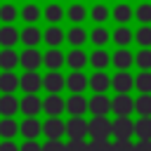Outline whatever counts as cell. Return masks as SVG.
<instances>
[{
  "instance_id": "obj_1",
  "label": "cell",
  "mask_w": 151,
  "mask_h": 151,
  "mask_svg": "<svg viewBox=\"0 0 151 151\" xmlns=\"http://www.w3.org/2000/svg\"><path fill=\"white\" fill-rule=\"evenodd\" d=\"M111 132H113V123H109L106 116H94L90 120V134H92V139H109Z\"/></svg>"
},
{
  "instance_id": "obj_2",
  "label": "cell",
  "mask_w": 151,
  "mask_h": 151,
  "mask_svg": "<svg viewBox=\"0 0 151 151\" xmlns=\"http://www.w3.org/2000/svg\"><path fill=\"white\" fill-rule=\"evenodd\" d=\"M66 134L71 139H83L85 134H90V123H85L83 116H73L68 123H66Z\"/></svg>"
},
{
  "instance_id": "obj_3",
  "label": "cell",
  "mask_w": 151,
  "mask_h": 151,
  "mask_svg": "<svg viewBox=\"0 0 151 151\" xmlns=\"http://www.w3.org/2000/svg\"><path fill=\"white\" fill-rule=\"evenodd\" d=\"M134 134V123L127 116H118L113 120V137L116 139H130Z\"/></svg>"
},
{
  "instance_id": "obj_4",
  "label": "cell",
  "mask_w": 151,
  "mask_h": 151,
  "mask_svg": "<svg viewBox=\"0 0 151 151\" xmlns=\"http://www.w3.org/2000/svg\"><path fill=\"white\" fill-rule=\"evenodd\" d=\"M109 109H111V99H109L106 94H94V97L90 99V111H92L94 116H106Z\"/></svg>"
},
{
  "instance_id": "obj_5",
  "label": "cell",
  "mask_w": 151,
  "mask_h": 151,
  "mask_svg": "<svg viewBox=\"0 0 151 151\" xmlns=\"http://www.w3.org/2000/svg\"><path fill=\"white\" fill-rule=\"evenodd\" d=\"M40 61H45V59H42V54H40L38 50H33V47H28V50H26V52L21 54V61H19V64H21L24 68H28V71H33V68H38V66H40Z\"/></svg>"
},
{
  "instance_id": "obj_6",
  "label": "cell",
  "mask_w": 151,
  "mask_h": 151,
  "mask_svg": "<svg viewBox=\"0 0 151 151\" xmlns=\"http://www.w3.org/2000/svg\"><path fill=\"white\" fill-rule=\"evenodd\" d=\"M42 85H45V90L50 92V94H59V90L66 85V80L57 73V71H50L47 76H45V80H42Z\"/></svg>"
},
{
  "instance_id": "obj_7",
  "label": "cell",
  "mask_w": 151,
  "mask_h": 151,
  "mask_svg": "<svg viewBox=\"0 0 151 151\" xmlns=\"http://www.w3.org/2000/svg\"><path fill=\"white\" fill-rule=\"evenodd\" d=\"M111 106H113V113H118V116H127V113H132L134 101H132V97H127V94H118V97L111 101Z\"/></svg>"
},
{
  "instance_id": "obj_8",
  "label": "cell",
  "mask_w": 151,
  "mask_h": 151,
  "mask_svg": "<svg viewBox=\"0 0 151 151\" xmlns=\"http://www.w3.org/2000/svg\"><path fill=\"white\" fill-rule=\"evenodd\" d=\"M42 132H45L50 139H59V137L66 132V123H61L59 118H50V120L42 125Z\"/></svg>"
},
{
  "instance_id": "obj_9",
  "label": "cell",
  "mask_w": 151,
  "mask_h": 151,
  "mask_svg": "<svg viewBox=\"0 0 151 151\" xmlns=\"http://www.w3.org/2000/svg\"><path fill=\"white\" fill-rule=\"evenodd\" d=\"M66 87H68L73 94H80V92L87 87V78H85L80 71H73V73L66 78Z\"/></svg>"
},
{
  "instance_id": "obj_10",
  "label": "cell",
  "mask_w": 151,
  "mask_h": 151,
  "mask_svg": "<svg viewBox=\"0 0 151 151\" xmlns=\"http://www.w3.org/2000/svg\"><path fill=\"white\" fill-rule=\"evenodd\" d=\"M42 109H45V111H47V113H50L52 118H57V116H59V113H61V111L66 109V104L61 101V97H59V94H50V97L45 99Z\"/></svg>"
},
{
  "instance_id": "obj_11",
  "label": "cell",
  "mask_w": 151,
  "mask_h": 151,
  "mask_svg": "<svg viewBox=\"0 0 151 151\" xmlns=\"http://www.w3.org/2000/svg\"><path fill=\"white\" fill-rule=\"evenodd\" d=\"M40 85H42V80L38 78V73L28 71V73H24V76H21V90H24V92L33 94V92H38V87H40Z\"/></svg>"
},
{
  "instance_id": "obj_12",
  "label": "cell",
  "mask_w": 151,
  "mask_h": 151,
  "mask_svg": "<svg viewBox=\"0 0 151 151\" xmlns=\"http://www.w3.org/2000/svg\"><path fill=\"white\" fill-rule=\"evenodd\" d=\"M132 85H134V80H132V76H130V73L120 71L118 76H113V87H116V90H118L120 94L130 92V90H132Z\"/></svg>"
},
{
  "instance_id": "obj_13",
  "label": "cell",
  "mask_w": 151,
  "mask_h": 151,
  "mask_svg": "<svg viewBox=\"0 0 151 151\" xmlns=\"http://www.w3.org/2000/svg\"><path fill=\"white\" fill-rule=\"evenodd\" d=\"M40 106H42V104H40V99H38L35 94H26V97L21 99V111H24L28 118H33V116L40 111Z\"/></svg>"
},
{
  "instance_id": "obj_14",
  "label": "cell",
  "mask_w": 151,
  "mask_h": 151,
  "mask_svg": "<svg viewBox=\"0 0 151 151\" xmlns=\"http://www.w3.org/2000/svg\"><path fill=\"white\" fill-rule=\"evenodd\" d=\"M87 106H90V104L83 99V94H71V99L66 101V109H68V113H73V116H83Z\"/></svg>"
},
{
  "instance_id": "obj_15",
  "label": "cell",
  "mask_w": 151,
  "mask_h": 151,
  "mask_svg": "<svg viewBox=\"0 0 151 151\" xmlns=\"http://www.w3.org/2000/svg\"><path fill=\"white\" fill-rule=\"evenodd\" d=\"M19 130H21V134H24L26 139H35V137L40 134L42 125H40V123L35 120V118H26V120L21 123V127H19Z\"/></svg>"
},
{
  "instance_id": "obj_16",
  "label": "cell",
  "mask_w": 151,
  "mask_h": 151,
  "mask_svg": "<svg viewBox=\"0 0 151 151\" xmlns=\"http://www.w3.org/2000/svg\"><path fill=\"white\" fill-rule=\"evenodd\" d=\"M19 106H21V104L14 99V94H2V97H0V113H2V116L12 118V113H17Z\"/></svg>"
},
{
  "instance_id": "obj_17",
  "label": "cell",
  "mask_w": 151,
  "mask_h": 151,
  "mask_svg": "<svg viewBox=\"0 0 151 151\" xmlns=\"http://www.w3.org/2000/svg\"><path fill=\"white\" fill-rule=\"evenodd\" d=\"M19 85H21V80H19L14 73H9V71H7V73H2V76H0V90H2L5 94H12Z\"/></svg>"
},
{
  "instance_id": "obj_18",
  "label": "cell",
  "mask_w": 151,
  "mask_h": 151,
  "mask_svg": "<svg viewBox=\"0 0 151 151\" xmlns=\"http://www.w3.org/2000/svg\"><path fill=\"white\" fill-rule=\"evenodd\" d=\"M109 85H111V80H109V76H106V73H101V71H99V73H94V76L90 78V87H92L97 94L106 92V90H109Z\"/></svg>"
},
{
  "instance_id": "obj_19",
  "label": "cell",
  "mask_w": 151,
  "mask_h": 151,
  "mask_svg": "<svg viewBox=\"0 0 151 151\" xmlns=\"http://www.w3.org/2000/svg\"><path fill=\"white\" fill-rule=\"evenodd\" d=\"M134 134L139 139H151V116H142L134 123Z\"/></svg>"
},
{
  "instance_id": "obj_20",
  "label": "cell",
  "mask_w": 151,
  "mask_h": 151,
  "mask_svg": "<svg viewBox=\"0 0 151 151\" xmlns=\"http://www.w3.org/2000/svg\"><path fill=\"white\" fill-rule=\"evenodd\" d=\"M66 61H68V66H71L73 71H80V68L87 64V57H85L80 50H73L71 54H66Z\"/></svg>"
},
{
  "instance_id": "obj_21",
  "label": "cell",
  "mask_w": 151,
  "mask_h": 151,
  "mask_svg": "<svg viewBox=\"0 0 151 151\" xmlns=\"http://www.w3.org/2000/svg\"><path fill=\"white\" fill-rule=\"evenodd\" d=\"M19 61H21V57H19L17 52H12L9 47L0 52V66H2V68H12V66H17Z\"/></svg>"
},
{
  "instance_id": "obj_22",
  "label": "cell",
  "mask_w": 151,
  "mask_h": 151,
  "mask_svg": "<svg viewBox=\"0 0 151 151\" xmlns=\"http://www.w3.org/2000/svg\"><path fill=\"white\" fill-rule=\"evenodd\" d=\"M17 40H21V38H19V33H17L12 26H5V28H0V45H5V47H12Z\"/></svg>"
},
{
  "instance_id": "obj_23",
  "label": "cell",
  "mask_w": 151,
  "mask_h": 151,
  "mask_svg": "<svg viewBox=\"0 0 151 151\" xmlns=\"http://www.w3.org/2000/svg\"><path fill=\"white\" fill-rule=\"evenodd\" d=\"M134 87H137L142 94H149V92H151V73H149V71H142V73L134 78Z\"/></svg>"
},
{
  "instance_id": "obj_24",
  "label": "cell",
  "mask_w": 151,
  "mask_h": 151,
  "mask_svg": "<svg viewBox=\"0 0 151 151\" xmlns=\"http://www.w3.org/2000/svg\"><path fill=\"white\" fill-rule=\"evenodd\" d=\"M17 132H19V125H17L12 118H5V120H0V137L9 139V137H14Z\"/></svg>"
},
{
  "instance_id": "obj_25",
  "label": "cell",
  "mask_w": 151,
  "mask_h": 151,
  "mask_svg": "<svg viewBox=\"0 0 151 151\" xmlns=\"http://www.w3.org/2000/svg\"><path fill=\"white\" fill-rule=\"evenodd\" d=\"M21 40H24V45L33 47V45H38V40H40V31L33 28V26H28V28L21 31Z\"/></svg>"
},
{
  "instance_id": "obj_26",
  "label": "cell",
  "mask_w": 151,
  "mask_h": 151,
  "mask_svg": "<svg viewBox=\"0 0 151 151\" xmlns=\"http://www.w3.org/2000/svg\"><path fill=\"white\" fill-rule=\"evenodd\" d=\"M61 40H64V33H61L59 26H50V28L45 31V42H47V45L54 47V45H59Z\"/></svg>"
},
{
  "instance_id": "obj_27",
  "label": "cell",
  "mask_w": 151,
  "mask_h": 151,
  "mask_svg": "<svg viewBox=\"0 0 151 151\" xmlns=\"http://www.w3.org/2000/svg\"><path fill=\"white\" fill-rule=\"evenodd\" d=\"M45 64L54 71V68H59V66L64 64V54H61L59 50H50V52L45 54Z\"/></svg>"
},
{
  "instance_id": "obj_28",
  "label": "cell",
  "mask_w": 151,
  "mask_h": 151,
  "mask_svg": "<svg viewBox=\"0 0 151 151\" xmlns=\"http://www.w3.org/2000/svg\"><path fill=\"white\" fill-rule=\"evenodd\" d=\"M132 64V54L127 52V50H118L116 54H113V66H118V68H127Z\"/></svg>"
},
{
  "instance_id": "obj_29",
  "label": "cell",
  "mask_w": 151,
  "mask_h": 151,
  "mask_svg": "<svg viewBox=\"0 0 151 151\" xmlns=\"http://www.w3.org/2000/svg\"><path fill=\"white\" fill-rule=\"evenodd\" d=\"M113 19H116V21H120V24H125V21H130V19H132V9L123 2V5H118V7L113 9Z\"/></svg>"
},
{
  "instance_id": "obj_30",
  "label": "cell",
  "mask_w": 151,
  "mask_h": 151,
  "mask_svg": "<svg viewBox=\"0 0 151 151\" xmlns=\"http://www.w3.org/2000/svg\"><path fill=\"white\" fill-rule=\"evenodd\" d=\"M134 109H137L142 116H151V94H142V97L134 101Z\"/></svg>"
},
{
  "instance_id": "obj_31",
  "label": "cell",
  "mask_w": 151,
  "mask_h": 151,
  "mask_svg": "<svg viewBox=\"0 0 151 151\" xmlns=\"http://www.w3.org/2000/svg\"><path fill=\"white\" fill-rule=\"evenodd\" d=\"M66 14H68V19H71V21H76V24H80V21L85 19V7H83L80 2H78V5H71Z\"/></svg>"
},
{
  "instance_id": "obj_32",
  "label": "cell",
  "mask_w": 151,
  "mask_h": 151,
  "mask_svg": "<svg viewBox=\"0 0 151 151\" xmlns=\"http://www.w3.org/2000/svg\"><path fill=\"white\" fill-rule=\"evenodd\" d=\"M68 40H71L73 47H76V45H83V42L87 40V33H85L80 26H78V28H71V31H68Z\"/></svg>"
},
{
  "instance_id": "obj_33",
  "label": "cell",
  "mask_w": 151,
  "mask_h": 151,
  "mask_svg": "<svg viewBox=\"0 0 151 151\" xmlns=\"http://www.w3.org/2000/svg\"><path fill=\"white\" fill-rule=\"evenodd\" d=\"M61 17H64V9H61L59 5H50V7L45 9V19L52 21V24H54V21H61Z\"/></svg>"
},
{
  "instance_id": "obj_34",
  "label": "cell",
  "mask_w": 151,
  "mask_h": 151,
  "mask_svg": "<svg viewBox=\"0 0 151 151\" xmlns=\"http://www.w3.org/2000/svg\"><path fill=\"white\" fill-rule=\"evenodd\" d=\"M134 14H137V19H139L142 24H149V21H151V5H149V2H142Z\"/></svg>"
},
{
  "instance_id": "obj_35",
  "label": "cell",
  "mask_w": 151,
  "mask_h": 151,
  "mask_svg": "<svg viewBox=\"0 0 151 151\" xmlns=\"http://www.w3.org/2000/svg\"><path fill=\"white\" fill-rule=\"evenodd\" d=\"M134 38H137V42H139V45L149 47V45H151V26H142V28L137 31V35H134Z\"/></svg>"
},
{
  "instance_id": "obj_36",
  "label": "cell",
  "mask_w": 151,
  "mask_h": 151,
  "mask_svg": "<svg viewBox=\"0 0 151 151\" xmlns=\"http://www.w3.org/2000/svg\"><path fill=\"white\" fill-rule=\"evenodd\" d=\"M113 40H116L118 45H127V42L132 40V31H130V28H118V31L113 33Z\"/></svg>"
},
{
  "instance_id": "obj_37",
  "label": "cell",
  "mask_w": 151,
  "mask_h": 151,
  "mask_svg": "<svg viewBox=\"0 0 151 151\" xmlns=\"http://www.w3.org/2000/svg\"><path fill=\"white\" fill-rule=\"evenodd\" d=\"M109 61H111V59H109V54H106L104 50H97V52L92 54V66H97V68H104Z\"/></svg>"
},
{
  "instance_id": "obj_38",
  "label": "cell",
  "mask_w": 151,
  "mask_h": 151,
  "mask_svg": "<svg viewBox=\"0 0 151 151\" xmlns=\"http://www.w3.org/2000/svg\"><path fill=\"white\" fill-rule=\"evenodd\" d=\"M21 17H24L26 21H35V19L40 17V9H38V5H26V7L21 9Z\"/></svg>"
},
{
  "instance_id": "obj_39",
  "label": "cell",
  "mask_w": 151,
  "mask_h": 151,
  "mask_svg": "<svg viewBox=\"0 0 151 151\" xmlns=\"http://www.w3.org/2000/svg\"><path fill=\"white\" fill-rule=\"evenodd\" d=\"M134 61L146 71V68H151V50H142L137 57H134Z\"/></svg>"
},
{
  "instance_id": "obj_40",
  "label": "cell",
  "mask_w": 151,
  "mask_h": 151,
  "mask_svg": "<svg viewBox=\"0 0 151 151\" xmlns=\"http://www.w3.org/2000/svg\"><path fill=\"white\" fill-rule=\"evenodd\" d=\"M14 17H17V9H14V5H2L0 7V19L2 21H14Z\"/></svg>"
},
{
  "instance_id": "obj_41",
  "label": "cell",
  "mask_w": 151,
  "mask_h": 151,
  "mask_svg": "<svg viewBox=\"0 0 151 151\" xmlns=\"http://www.w3.org/2000/svg\"><path fill=\"white\" fill-rule=\"evenodd\" d=\"M66 151H90V144L85 139H71L66 144Z\"/></svg>"
},
{
  "instance_id": "obj_42",
  "label": "cell",
  "mask_w": 151,
  "mask_h": 151,
  "mask_svg": "<svg viewBox=\"0 0 151 151\" xmlns=\"http://www.w3.org/2000/svg\"><path fill=\"white\" fill-rule=\"evenodd\" d=\"M90 151H113V144H109V139H92Z\"/></svg>"
},
{
  "instance_id": "obj_43",
  "label": "cell",
  "mask_w": 151,
  "mask_h": 151,
  "mask_svg": "<svg viewBox=\"0 0 151 151\" xmlns=\"http://www.w3.org/2000/svg\"><path fill=\"white\" fill-rule=\"evenodd\" d=\"M106 17H109V9L104 5H94L92 7V19L94 21H106Z\"/></svg>"
},
{
  "instance_id": "obj_44",
  "label": "cell",
  "mask_w": 151,
  "mask_h": 151,
  "mask_svg": "<svg viewBox=\"0 0 151 151\" xmlns=\"http://www.w3.org/2000/svg\"><path fill=\"white\" fill-rule=\"evenodd\" d=\"M106 40H109V31H106V28H94V31H92V42L104 45Z\"/></svg>"
},
{
  "instance_id": "obj_45",
  "label": "cell",
  "mask_w": 151,
  "mask_h": 151,
  "mask_svg": "<svg viewBox=\"0 0 151 151\" xmlns=\"http://www.w3.org/2000/svg\"><path fill=\"white\" fill-rule=\"evenodd\" d=\"M42 151H66V144H61L59 139H47L42 144Z\"/></svg>"
},
{
  "instance_id": "obj_46",
  "label": "cell",
  "mask_w": 151,
  "mask_h": 151,
  "mask_svg": "<svg viewBox=\"0 0 151 151\" xmlns=\"http://www.w3.org/2000/svg\"><path fill=\"white\" fill-rule=\"evenodd\" d=\"M113 151H134V144H132L130 139H116Z\"/></svg>"
},
{
  "instance_id": "obj_47",
  "label": "cell",
  "mask_w": 151,
  "mask_h": 151,
  "mask_svg": "<svg viewBox=\"0 0 151 151\" xmlns=\"http://www.w3.org/2000/svg\"><path fill=\"white\" fill-rule=\"evenodd\" d=\"M134 151H151V139H139L134 144Z\"/></svg>"
},
{
  "instance_id": "obj_48",
  "label": "cell",
  "mask_w": 151,
  "mask_h": 151,
  "mask_svg": "<svg viewBox=\"0 0 151 151\" xmlns=\"http://www.w3.org/2000/svg\"><path fill=\"white\" fill-rule=\"evenodd\" d=\"M21 151H42V146H38V142H33V139H28L24 146H21Z\"/></svg>"
},
{
  "instance_id": "obj_49",
  "label": "cell",
  "mask_w": 151,
  "mask_h": 151,
  "mask_svg": "<svg viewBox=\"0 0 151 151\" xmlns=\"http://www.w3.org/2000/svg\"><path fill=\"white\" fill-rule=\"evenodd\" d=\"M0 151H21V149H17L12 142H5V144H0Z\"/></svg>"
}]
</instances>
